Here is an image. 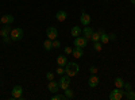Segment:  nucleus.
Instances as JSON below:
<instances>
[{
  "label": "nucleus",
  "instance_id": "obj_1",
  "mask_svg": "<svg viewBox=\"0 0 135 100\" xmlns=\"http://www.w3.org/2000/svg\"><path fill=\"white\" fill-rule=\"evenodd\" d=\"M78 70H80V66H78V64H76V62H68L65 65V73L69 77H74L78 73Z\"/></svg>",
  "mask_w": 135,
  "mask_h": 100
},
{
  "label": "nucleus",
  "instance_id": "obj_2",
  "mask_svg": "<svg viewBox=\"0 0 135 100\" xmlns=\"http://www.w3.org/2000/svg\"><path fill=\"white\" fill-rule=\"evenodd\" d=\"M23 37H25V31L22 30L20 27H16V28H12V30H11V34H9L11 41L18 42V41H20Z\"/></svg>",
  "mask_w": 135,
  "mask_h": 100
},
{
  "label": "nucleus",
  "instance_id": "obj_3",
  "mask_svg": "<svg viewBox=\"0 0 135 100\" xmlns=\"http://www.w3.org/2000/svg\"><path fill=\"white\" fill-rule=\"evenodd\" d=\"M123 96H124L123 88H115V89L111 91V93H109V99L111 100H122Z\"/></svg>",
  "mask_w": 135,
  "mask_h": 100
},
{
  "label": "nucleus",
  "instance_id": "obj_4",
  "mask_svg": "<svg viewBox=\"0 0 135 100\" xmlns=\"http://www.w3.org/2000/svg\"><path fill=\"white\" fill-rule=\"evenodd\" d=\"M73 45H74V47H81V49H84V47L88 46V39H86L85 37H76Z\"/></svg>",
  "mask_w": 135,
  "mask_h": 100
},
{
  "label": "nucleus",
  "instance_id": "obj_5",
  "mask_svg": "<svg viewBox=\"0 0 135 100\" xmlns=\"http://www.w3.org/2000/svg\"><path fill=\"white\" fill-rule=\"evenodd\" d=\"M58 84H60L61 89L65 91L66 88H69V85H70V77L68 76V74H62L61 79H60V81H58Z\"/></svg>",
  "mask_w": 135,
  "mask_h": 100
},
{
  "label": "nucleus",
  "instance_id": "obj_6",
  "mask_svg": "<svg viewBox=\"0 0 135 100\" xmlns=\"http://www.w3.org/2000/svg\"><path fill=\"white\" fill-rule=\"evenodd\" d=\"M11 95H12V99H19L22 100L23 99V88H22L20 85H15L12 88V92H11Z\"/></svg>",
  "mask_w": 135,
  "mask_h": 100
},
{
  "label": "nucleus",
  "instance_id": "obj_7",
  "mask_svg": "<svg viewBox=\"0 0 135 100\" xmlns=\"http://www.w3.org/2000/svg\"><path fill=\"white\" fill-rule=\"evenodd\" d=\"M46 35H47L49 39L54 41V39H57V37H58V31H57V28H55V27L50 26V27L46 28Z\"/></svg>",
  "mask_w": 135,
  "mask_h": 100
},
{
  "label": "nucleus",
  "instance_id": "obj_8",
  "mask_svg": "<svg viewBox=\"0 0 135 100\" xmlns=\"http://www.w3.org/2000/svg\"><path fill=\"white\" fill-rule=\"evenodd\" d=\"M80 23L83 26H89V23H91V15L86 14L85 11H83V14L80 16Z\"/></svg>",
  "mask_w": 135,
  "mask_h": 100
},
{
  "label": "nucleus",
  "instance_id": "obj_9",
  "mask_svg": "<svg viewBox=\"0 0 135 100\" xmlns=\"http://www.w3.org/2000/svg\"><path fill=\"white\" fill-rule=\"evenodd\" d=\"M47 89H49V91H50L51 93H57V92H58V89H60V84H58L57 81L51 80V81H49Z\"/></svg>",
  "mask_w": 135,
  "mask_h": 100
},
{
  "label": "nucleus",
  "instance_id": "obj_10",
  "mask_svg": "<svg viewBox=\"0 0 135 100\" xmlns=\"http://www.w3.org/2000/svg\"><path fill=\"white\" fill-rule=\"evenodd\" d=\"M0 22H2L3 25H12L14 23V16L12 15H9V14H7V15H3L2 18H0Z\"/></svg>",
  "mask_w": 135,
  "mask_h": 100
},
{
  "label": "nucleus",
  "instance_id": "obj_11",
  "mask_svg": "<svg viewBox=\"0 0 135 100\" xmlns=\"http://www.w3.org/2000/svg\"><path fill=\"white\" fill-rule=\"evenodd\" d=\"M99 83H100V80H99V77L96 74H92L91 77H89V80H88V85L91 88H96L99 85Z\"/></svg>",
  "mask_w": 135,
  "mask_h": 100
},
{
  "label": "nucleus",
  "instance_id": "obj_12",
  "mask_svg": "<svg viewBox=\"0 0 135 100\" xmlns=\"http://www.w3.org/2000/svg\"><path fill=\"white\" fill-rule=\"evenodd\" d=\"M11 30H12V28L9 27V25H4V27H3L2 30H0V35H2L3 38H4V37H9Z\"/></svg>",
  "mask_w": 135,
  "mask_h": 100
},
{
  "label": "nucleus",
  "instance_id": "obj_13",
  "mask_svg": "<svg viewBox=\"0 0 135 100\" xmlns=\"http://www.w3.org/2000/svg\"><path fill=\"white\" fill-rule=\"evenodd\" d=\"M68 18V12L66 11H58L57 14H55V19L58 22H65V19Z\"/></svg>",
  "mask_w": 135,
  "mask_h": 100
},
{
  "label": "nucleus",
  "instance_id": "obj_14",
  "mask_svg": "<svg viewBox=\"0 0 135 100\" xmlns=\"http://www.w3.org/2000/svg\"><path fill=\"white\" fill-rule=\"evenodd\" d=\"M83 32H84V37L89 41V39H91V37H92V34H93V30H92L91 26H85V28L83 30Z\"/></svg>",
  "mask_w": 135,
  "mask_h": 100
},
{
  "label": "nucleus",
  "instance_id": "obj_15",
  "mask_svg": "<svg viewBox=\"0 0 135 100\" xmlns=\"http://www.w3.org/2000/svg\"><path fill=\"white\" fill-rule=\"evenodd\" d=\"M100 42L103 43V45H107V43L109 42V35L107 34L104 30L101 31V34H100Z\"/></svg>",
  "mask_w": 135,
  "mask_h": 100
},
{
  "label": "nucleus",
  "instance_id": "obj_16",
  "mask_svg": "<svg viewBox=\"0 0 135 100\" xmlns=\"http://www.w3.org/2000/svg\"><path fill=\"white\" fill-rule=\"evenodd\" d=\"M73 57L74 58H81L83 55H84V51H83V49L81 47H73Z\"/></svg>",
  "mask_w": 135,
  "mask_h": 100
},
{
  "label": "nucleus",
  "instance_id": "obj_17",
  "mask_svg": "<svg viewBox=\"0 0 135 100\" xmlns=\"http://www.w3.org/2000/svg\"><path fill=\"white\" fill-rule=\"evenodd\" d=\"M81 32H83V30L78 27V26H73L72 30H70V34H72V37H74V38H76V37H80Z\"/></svg>",
  "mask_w": 135,
  "mask_h": 100
},
{
  "label": "nucleus",
  "instance_id": "obj_18",
  "mask_svg": "<svg viewBox=\"0 0 135 100\" xmlns=\"http://www.w3.org/2000/svg\"><path fill=\"white\" fill-rule=\"evenodd\" d=\"M57 64H58L60 66H65V65L68 64V58L65 57L64 54H61V55H58V57H57Z\"/></svg>",
  "mask_w": 135,
  "mask_h": 100
},
{
  "label": "nucleus",
  "instance_id": "obj_19",
  "mask_svg": "<svg viewBox=\"0 0 135 100\" xmlns=\"http://www.w3.org/2000/svg\"><path fill=\"white\" fill-rule=\"evenodd\" d=\"M43 47H45V50H47V51H49V50H51V49H53V41L47 38L46 41L43 42Z\"/></svg>",
  "mask_w": 135,
  "mask_h": 100
},
{
  "label": "nucleus",
  "instance_id": "obj_20",
  "mask_svg": "<svg viewBox=\"0 0 135 100\" xmlns=\"http://www.w3.org/2000/svg\"><path fill=\"white\" fill-rule=\"evenodd\" d=\"M101 31H103V30L93 31V34H92V37H91V39H92L93 42H99V41H100V34H101Z\"/></svg>",
  "mask_w": 135,
  "mask_h": 100
},
{
  "label": "nucleus",
  "instance_id": "obj_21",
  "mask_svg": "<svg viewBox=\"0 0 135 100\" xmlns=\"http://www.w3.org/2000/svg\"><path fill=\"white\" fill-rule=\"evenodd\" d=\"M64 92H65L64 95L66 96V99H73V97H74V93H73V91L70 89V88H66Z\"/></svg>",
  "mask_w": 135,
  "mask_h": 100
},
{
  "label": "nucleus",
  "instance_id": "obj_22",
  "mask_svg": "<svg viewBox=\"0 0 135 100\" xmlns=\"http://www.w3.org/2000/svg\"><path fill=\"white\" fill-rule=\"evenodd\" d=\"M114 83H115V87H116V88H123V85H124V81H123L120 77H116Z\"/></svg>",
  "mask_w": 135,
  "mask_h": 100
},
{
  "label": "nucleus",
  "instance_id": "obj_23",
  "mask_svg": "<svg viewBox=\"0 0 135 100\" xmlns=\"http://www.w3.org/2000/svg\"><path fill=\"white\" fill-rule=\"evenodd\" d=\"M126 96H127L128 100H135V92H134L132 89L127 91V92H126Z\"/></svg>",
  "mask_w": 135,
  "mask_h": 100
},
{
  "label": "nucleus",
  "instance_id": "obj_24",
  "mask_svg": "<svg viewBox=\"0 0 135 100\" xmlns=\"http://www.w3.org/2000/svg\"><path fill=\"white\" fill-rule=\"evenodd\" d=\"M51 99H53V100H65L66 96H65V95H60V93H54Z\"/></svg>",
  "mask_w": 135,
  "mask_h": 100
},
{
  "label": "nucleus",
  "instance_id": "obj_25",
  "mask_svg": "<svg viewBox=\"0 0 135 100\" xmlns=\"http://www.w3.org/2000/svg\"><path fill=\"white\" fill-rule=\"evenodd\" d=\"M101 45H103V43H101L100 41L99 42H93V49L96 51H101V49H103V47H101Z\"/></svg>",
  "mask_w": 135,
  "mask_h": 100
},
{
  "label": "nucleus",
  "instance_id": "obj_26",
  "mask_svg": "<svg viewBox=\"0 0 135 100\" xmlns=\"http://www.w3.org/2000/svg\"><path fill=\"white\" fill-rule=\"evenodd\" d=\"M60 46H61V42H60L58 39H54V41H53V49H54V47L58 49Z\"/></svg>",
  "mask_w": 135,
  "mask_h": 100
},
{
  "label": "nucleus",
  "instance_id": "obj_27",
  "mask_svg": "<svg viewBox=\"0 0 135 100\" xmlns=\"http://www.w3.org/2000/svg\"><path fill=\"white\" fill-rule=\"evenodd\" d=\"M46 79H47L49 81L54 80V73H53V72H47V73H46Z\"/></svg>",
  "mask_w": 135,
  "mask_h": 100
},
{
  "label": "nucleus",
  "instance_id": "obj_28",
  "mask_svg": "<svg viewBox=\"0 0 135 100\" xmlns=\"http://www.w3.org/2000/svg\"><path fill=\"white\" fill-rule=\"evenodd\" d=\"M57 73H58V74H64V73H65V66H60V65H58Z\"/></svg>",
  "mask_w": 135,
  "mask_h": 100
},
{
  "label": "nucleus",
  "instance_id": "obj_29",
  "mask_svg": "<svg viewBox=\"0 0 135 100\" xmlns=\"http://www.w3.org/2000/svg\"><path fill=\"white\" fill-rule=\"evenodd\" d=\"M64 51H65V54H72V53H73V47L66 46V47L64 49Z\"/></svg>",
  "mask_w": 135,
  "mask_h": 100
},
{
  "label": "nucleus",
  "instance_id": "obj_30",
  "mask_svg": "<svg viewBox=\"0 0 135 100\" xmlns=\"http://www.w3.org/2000/svg\"><path fill=\"white\" fill-rule=\"evenodd\" d=\"M89 72H91L92 74H96L97 73V68L96 66H91V68H89Z\"/></svg>",
  "mask_w": 135,
  "mask_h": 100
},
{
  "label": "nucleus",
  "instance_id": "obj_31",
  "mask_svg": "<svg viewBox=\"0 0 135 100\" xmlns=\"http://www.w3.org/2000/svg\"><path fill=\"white\" fill-rule=\"evenodd\" d=\"M123 88H126V91H130L131 89V85L128 83H124V85H123Z\"/></svg>",
  "mask_w": 135,
  "mask_h": 100
},
{
  "label": "nucleus",
  "instance_id": "obj_32",
  "mask_svg": "<svg viewBox=\"0 0 135 100\" xmlns=\"http://www.w3.org/2000/svg\"><path fill=\"white\" fill-rule=\"evenodd\" d=\"M109 39H116V35H115V34H111V35H109Z\"/></svg>",
  "mask_w": 135,
  "mask_h": 100
},
{
  "label": "nucleus",
  "instance_id": "obj_33",
  "mask_svg": "<svg viewBox=\"0 0 135 100\" xmlns=\"http://www.w3.org/2000/svg\"><path fill=\"white\" fill-rule=\"evenodd\" d=\"M131 3H132V4H135V0H131Z\"/></svg>",
  "mask_w": 135,
  "mask_h": 100
}]
</instances>
